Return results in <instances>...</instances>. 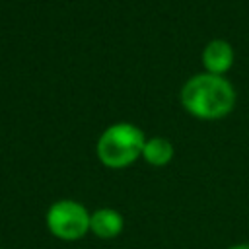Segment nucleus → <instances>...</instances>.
Instances as JSON below:
<instances>
[{
	"label": "nucleus",
	"instance_id": "obj_1",
	"mask_svg": "<svg viewBox=\"0 0 249 249\" xmlns=\"http://www.w3.org/2000/svg\"><path fill=\"white\" fill-rule=\"evenodd\" d=\"M185 109L198 119H218L231 111L235 93L226 78L216 74H198L181 89Z\"/></svg>",
	"mask_w": 249,
	"mask_h": 249
},
{
	"label": "nucleus",
	"instance_id": "obj_4",
	"mask_svg": "<svg viewBox=\"0 0 249 249\" xmlns=\"http://www.w3.org/2000/svg\"><path fill=\"white\" fill-rule=\"evenodd\" d=\"M124 228V218L115 208H97L89 216V233L97 239L111 241L121 235Z\"/></svg>",
	"mask_w": 249,
	"mask_h": 249
},
{
	"label": "nucleus",
	"instance_id": "obj_2",
	"mask_svg": "<svg viewBox=\"0 0 249 249\" xmlns=\"http://www.w3.org/2000/svg\"><path fill=\"white\" fill-rule=\"evenodd\" d=\"M146 138L140 128L130 123L111 124L97 140V158L103 165L121 169L142 156Z\"/></svg>",
	"mask_w": 249,
	"mask_h": 249
},
{
	"label": "nucleus",
	"instance_id": "obj_6",
	"mask_svg": "<svg viewBox=\"0 0 249 249\" xmlns=\"http://www.w3.org/2000/svg\"><path fill=\"white\" fill-rule=\"evenodd\" d=\"M142 158H144L148 163L156 165V167L165 165V163H169L171 158H173V146H171L169 140H165V138H161V136H154V138L146 140L144 150H142Z\"/></svg>",
	"mask_w": 249,
	"mask_h": 249
},
{
	"label": "nucleus",
	"instance_id": "obj_3",
	"mask_svg": "<svg viewBox=\"0 0 249 249\" xmlns=\"http://www.w3.org/2000/svg\"><path fill=\"white\" fill-rule=\"evenodd\" d=\"M89 216L88 208L76 200L62 198L49 206L45 224L51 235L60 241H80L89 233Z\"/></svg>",
	"mask_w": 249,
	"mask_h": 249
},
{
	"label": "nucleus",
	"instance_id": "obj_5",
	"mask_svg": "<svg viewBox=\"0 0 249 249\" xmlns=\"http://www.w3.org/2000/svg\"><path fill=\"white\" fill-rule=\"evenodd\" d=\"M202 60H204V66L208 70V74H216L220 76L222 72H226L231 62H233V53H231V47L230 43L222 41V39H216V41H210L204 49V54H202Z\"/></svg>",
	"mask_w": 249,
	"mask_h": 249
},
{
	"label": "nucleus",
	"instance_id": "obj_8",
	"mask_svg": "<svg viewBox=\"0 0 249 249\" xmlns=\"http://www.w3.org/2000/svg\"><path fill=\"white\" fill-rule=\"evenodd\" d=\"M0 249H4V247H0Z\"/></svg>",
	"mask_w": 249,
	"mask_h": 249
},
{
	"label": "nucleus",
	"instance_id": "obj_7",
	"mask_svg": "<svg viewBox=\"0 0 249 249\" xmlns=\"http://www.w3.org/2000/svg\"><path fill=\"white\" fill-rule=\"evenodd\" d=\"M226 249H249V241H239V243H233Z\"/></svg>",
	"mask_w": 249,
	"mask_h": 249
}]
</instances>
